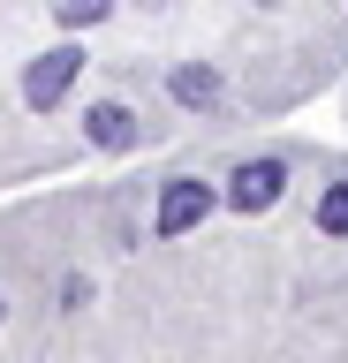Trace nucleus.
Wrapping results in <instances>:
<instances>
[{
	"instance_id": "obj_1",
	"label": "nucleus",
	"mask_w": 348,
	"mask_h": 363,
	"mask_svg": "<svg viewBox=\"0 0 348 363\" xmlns=\"http://www.w3.org/2000/svg\"><path fill=\"white\" fill-rule=\"evenodd\" d=\"M84 68H91V53H84V45H46V53L23 68V106H30V113H53V106L76 91V76H84Z\"/></svg>"
},
{
	"instance_id": "obj_2",
	"label": "nucleus",
	"mask_w": 348,
	"mask_h": 363,
	"mask_svg": "<svg viewBox=\"0 0 348 363\" xmlns=\"http://www.w3.org/2000/svg\"><path fill=\"white\" fill-rule=\"evenodd\" d=\"M280 189H288V159H242L228 182V204L235 212H273Z\"/></svg>"
},
{
	"instance_id": "obj_3",
	"label": "nucleus",
	"mask_w": 348,
	"mask_h": 363,
	"mask_svg": "<svg viewBox=\"0 0 348 363\" xmlns=\"http://www.w3.org/2000/svg\"><path fill=\"white\" fill-rule=\"evenodd\" d=\"M205 212H212V182L174 174V182L159 189V220H152V227H159V235H189V227L205 220Z\"/></svg>"
},
{
	"instance_id": "obj_4",
	"label": "nucleus",
	"mask_w": 348,
	"mask_h": 363,
	"mask_svg": "<svg viewBox=\"0 0 348 363\" xmlns=\"http://www.w3.org/2000/svg\"><path fill=\"white\" fill-rule=\"evenodd\" d=\"M84 136H91L99 152H129V144H137L144 129H137V113L121 106V99H99V106L84 113Z\"/></svg>"
},
{
	"instance_id": "obj_5",
	"label": "nucleus",
	"mask_w": 348,
	"mask_h": 363,
	"mask_svg": "<svg viewBox=\"0 0 348 363\" xmlns=\"http://www.w3.org/2000/svg\"><path fill=\"white\" fill-rule=\"evenodd\" d=\"M167 91H174L182 106H220V76H212L205 61H182L174 76H167Z\"/></svg>"
},
{
	"instance_id": "obj_6",
	"label": "nucleus",
	"mask_w": 348,
	"mask_h": 363,
	"mask_svg": "<svg viewBox=\"0 0 348 363\" xmlns=\"http://www.w3.org/2000/svg\"><path fill=\"white\" fill-rule=\"evenodd\" d=\"M318 235H348V182H333L318 197Z\"/></svg>"
},
{
	"instance_id": "obj_7",
	"label": "nucleus",
	"mask_w": 348,
	"mask_h": 363,
	"mask_svg": "<svg viewBox=\"0 0 348 363\" xmlns=\"http://www.w3.org/2000/svg\"><path fill=\"white\" fill-rule=\"evenodd\" d=\"M53 16L69 23V30H84V23H106V16H114V0H53Z\"/></svg>"
},
{
	"instance_id": "obj_8",
	"label": "nucleus",
	"mask_w": 348,
	"mask_h": 363,
	"mask_svg": "<svg viewBox=\"0 0 348 363\" xmlns=\"http://www.w3.org/2000/svg\"><path fill=\"white\" fill-rule=\"evenodd\" d=\"M0 311H8V295H0Z\"/></svg>"
}]
</instances>
